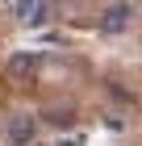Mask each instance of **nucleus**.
<instances>
[{"label":"nucleus","mask_w":142,"mask_h":146,"mask_svg":"<svg viewBox=\"0 0 142 146\" xmlns=\"http://www.w3.org/2000/svg\"><path fill=\"white\" fill-rule=\"evenodd\" d=\"M13 13H17L21 25H42L46 17H50V4H46V0H17Z\"/></svg>","instance_id":"4"},{"label":"nucleus","mask_w":142,"mask_h":146,"mask_svg":"<svg viewBox=\"0 0 142 146\" xmlns=\"http://www.w3.org/2000/svg\"><path fill=\"white\" fill-rule=\"evenodd\" d=\"M38 71H42V58L33 54V50H17V54H9V63H4V75H9L13 84H33Z\"/></svg>","instance_id":"1"},{"label":"nucleus","mask_w":142,"mask_h":146,"mask_svg":"<svg viewBox=\"0 0 142 146\" xmlns=\"http://www.w3.org/2000/svg\"><path fill=\"white\" fill-rule=\"evenodd\" d=\"M33 138H38V117L33 113H13L4 121V142L9 146H29Z\"/></svg>","instance_id":"2"},{"label":"nucleus","mask_w":142,"mask_h":146,"mask_svg":"<svg viewBox=\"0 0 142 146\" xmlns=\"http://www.w3.org/2000/svg\"><path fill=\"white\" fill-rule=\"evenodd\" d=\"M130 17H134V9L125 4V0H117V4H109V9H105V17H100V29H105V34H121V29L130 25Z\"/></svg>","instance_id":"3"}]
</instances>
